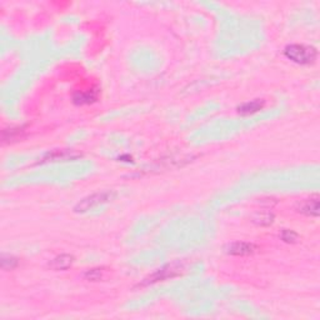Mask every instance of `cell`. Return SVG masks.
I'll return each instance as SVG.
<instances>
[{
	"label": "cell",
	"mask_w": 320,
	"mask_h": 320,
	"mask_svg": "<svg viewBox=\"0 0 320 320\" xmlns=\"http://www.w3.org/2000/svg\"><path fill=\"white\" fill-rule=\"evenodd\" d=\"M284 55L295 64L309 65L315 62L318 52L314 47H308L304 44H292V45L285 48Z\"/></svg>",
	"instance_id": "cell-1"
},
{
	"label": "cell",
	"mask_w": 320,
	"mask_h": 320,
	"mask_svg": "<svg viewBox=\"0 0 320 320\" xmlns=\"http://www.w3.org/2000/svg\"><path fill=\"white\" fill-rule=\"evenodd\" d=\"M114 197L115 194L113 192L94 193V194L81 199L78 204L74 206V211H75V213H86V211L98 208L99 205H103L105 204V203L110 202Z\"/></svg>",
	"instance_id": "cell-2"
},
{
	"label": "cell",
	"mask_w": 320,
	"mask_h": 320,
	"mask_svg": "<svg viewBox=\"0 0 320 320\" xmlns=\"http://www.w3.org/2000/svg\"><path fill=\"white\" fill-rule=\"evenodd\" d=\"M181 274V265L180 264H168V265L163 266V268L158 269L154 273L150 274L149 277L145 278L142 283V287H147V285L155 284V283L164 282V280L173 279V278L179 277Z\"/></svg>",
	"instance_id": "cell-3"
},
{
	"label": "cell",
	"mask_w": 320,
	"mask_h": 320,
	"mask_svg": "<svg viewBox=\"0 0 320 320\" xmlns=\"http://www.w3.org/2000/svg\"><path fill=\"white\" fill-rule=\"evenodd\" d=\"M79 157H81L79 153L74 152V150H53V152L47 153L39 163H57V161H68V160H75Z\"/></svg>",
	"instance_id": "cell-4"
},
{
	"label": "cell",
	"mask_w": 320,
	"mask_h": 320,
	"mask_svg": "<svg viewBox=\"0 0 320 320\" xmlns=\"http://www.w3.org/2000/svg\"><path fill=\"white\" fill-rule=\"evenodd\" d=\"M258 248L252 243H245V242H234L230 243L224 248L226 254L229 255H235V256H247L252 255L253 253L256 252Z\"/></svg>",
	"instance_id": "cell-5"
},
{
	"label": "cell",
	"mask_w": 320,
	"mask_h": 320,
	"mask_svg": "<svg viewBox=\"0 0 320 320\" xmlns=\"http://www.w3.org/2000/svg\"><path fill=\"white\" fill-rule=\"evenodd\" d=\"M99 97V90L98 89H90L86 92H76L73 97V102L76 105H86L97 102Z\"/></svg>",
	"instance_id": "cell-6"
},
{
	"label": "cell",
	"mask_w": 320,
	"mask_h": 320,
	"mask_svg": "<svg viewBox=\"0 0 320 320\" xmlns=\"http://www.w3.org/2000/svg\"><path fill=\"white\" fill-rule=\"evenodd\" d=\"M74 264V256L69 255V254H62V255H58L53 259L49 263L50 269L53 270H67Z\"/></svg>",
	"instance_id": "cell-7"
},
{
	"label": "cell",
	"mask_w": 320,
	"mask_h": 320,
	"mask_svg": "<svg viewBox=\"0 0 320 320\" xmlns=\"http://www.w3.org/2000/svg\"><path fill=\"white\" fill-rule=\"evenodd\" d=\"M300 213L305 214L308 216H319V197L315 195V197L310 198V199H306L301 203L300 206H299V210Z\"/></svg>",
	"instance_id": "cell-8"
},
{
	"label": "cell",
	"mask_w": 320,
	"mask_h": 320,
	"mask_svg": "<svg viewBox=\"0 0 320 320\" xmlns=\"http://www.w3.org/2000/svg\"><path fill=\"white\" fill-rule=\"evenodd\" d=\"M263 108H264V100L255 99V100H252V102L243 103L242 105H239V107H238V113L243 116H248V115L255 114V113H258L259 110H261Z\"/></svg>",
	"instance_id": "cell-9"
},
{
	"label": "cell",
	"mask_w": 320,
	"mask_h": 320,
	"mask_svg": "<svg viewBox=\"0 0 320 320\" xmlns=\"http://www.w3.org/2000/svg\"><path fill=\"white\" fill-rule=\"evenodd\" d=\"M24 135V128H8L3 130V140L5 143H10V142H15V140L22 139Z\"/></svg>",
	"instance_id": "cell-10"
},
{
	"label": "cell",
	"mask_w": 320,
	"mask_h": 320,
	"mask_svg": "<svg viewBox=\"0 0 320 320\" xmlns=\"http://www.w3.org/2000/svg\"><path fill=\"white\" fill-rule=\"evenodd\" d=\"M253 221L256 225L268 226L274 221V215L271 213H269V211H261V213H256L254 215Z\"/></svg>",
	"instance_id": "cell-11"
},
{
	"label": "cell",
	"mask_w": 320,
	"mask_h": 320,
	"mask_svg": "<svg viewBox=\"0 0 320 320\" xmlns=\"http://www.w3.org/2000/svg\"><path fill=\"white\" fill-rule=\"evenodd\" d=\"M280 239L284 243H288V244H294V243L298 242L299 235L294 230H289V229H283L282 233H280Z\"/></svg>",
	"instance_id": "cell-12"
},
{
	"label": "cell",
	"mask_w": 320,
	"mask_h": 320,
	"mask_svg": "<svg viewBox=\"0 0 320 320\" xmlns=\"http://www.w3.org/2000/svg\"><path fill=\"white\" fill-rule=\"evenodd\" d=\"M18 265V259L12 255H3L2 258V268L4 270H12Z\"/></svg>",
	"instance_id": "cell-13"
},
{
	"label": "cell",
	"mask_w": 320,
	"mask_h": 320,
	"mask_svg": "<svg viewBox=\"0 0 320 320\" xmlns=\"http://www.w3.org/2000/svg\"><path fill=\"white\" fill-rule=\"evenodd\" d=\"M85 278L90 282H98L103 278V269L99 268H95V269H90L85 273Z\"/></svg>",
	"instance_id": "cell-14"
}]
</instances>
